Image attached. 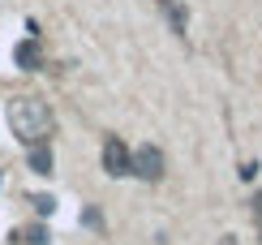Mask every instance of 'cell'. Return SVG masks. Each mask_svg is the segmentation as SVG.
I'll list each match as a JSON object with an SVG mask.
<instances>
[{"instance_id": "6da1fadb", "label": "cell", "mask_w": 262, "mask_h": 245, "mask_svg": "<svg viewBox=\"0 0 262 245\" xmlns=\"http://www.w3.org/2000/svg\"><path fill=\"white\" fill-rule=\"evenodd\" d=\"M5 116H9V129H13V138L21 142V147H43V142L52 138V129H56L52 108L43 104V99H35V95H17V99H9Z\"/></svg>"}, {"instance_id": "7a4b0ae2", "label": "cell", "mask_w": 262, "mask_h": 245, "mask_svg": "<svg viewBox=\"0 0 262 245\" xmlns=\"http://www.w3.org/2000/svg\"><path fill=\"white\" fill-rule=\"evenodd\" d=\"M163 151L159 147H138L134 159H129V176H142V181H163Z\"/></svg>"}, {"instance_id": "3957f363", "label": "cell", "mask_w": 262, "mask_h": 245, "mask_svg": "<svg viewBox=\"0 0 262 245\" xmlns=\"http://www.w3.org/2000/svg\"><path fill=\"white\" fill-rule=\"evenodd\" d=\"M129 159H134V151L125 147V138H107L103 142V172L107 176H129Z\"/></svg>"}, {"instance_id": "277c9868", "label": "cell", "mask_w": 262, "mask_h": 245, "mask_svg": "<svg viewBox=\"0 0 262 245\" xmlns=\"http://www.w3.org/2000/svg\"><path fill=\"white\" fill-rule=\"evenodd\" d=\"M13 60H17V69H39V65H43L39 39H26V43H17V48H13Z\"/></svg>"}, {"instance_id": "5b68a950", "label": "cell", "mask_w": 262, "mask_h": 245, "mask_svg": "<svg viewBox=\"0 0 262 245\" xmlns=\"http://www.w3.org/2000/svg\"><path fill=\"white\" fill-rule=\"evenodd\" d=\"M163 5V13H168V22H172V30H177V35L185 39V26H189V17H185V9L177 5V0H159Z\"/></svg>"}, {"instance_id": "8992f818", "label": "cell", "mask_w": 262, "mask_h": 245, "mask_svg": "<svg viewBox=\"0 0 262 245\" xmlns=\"http://www.w3.org/2000/svg\"><path fill=\"white\" fill-rule=\"evenodd\" d=\"M30 168H35L39 176L52 172V147H48V142H43V147H30Z\"/></svg>"}, {"instance_id": "52a82bcc", "label": "cell", "mask_w": 262, "mask_h": 245, "mask_svg": "<svg viewBox=\"0 0 262 245\" xmlns=\"http://www.w3.org/2000/svg\"><path fill=\"white\" fill-rule=\"evenodd\" d=\"M13 237H17L21 245H48V228H43V224H30V228L13 232Z\"/></svg>"}, {"instance_id": "ba28073f", "label": "cell", "mask_w": 262, "mask_h": 245, "mask_svg": "<svg viewBox=\"0 0 262 245\" xmlns=\"http://www.w3.org/2000/svg\"><path fill=\"white\" fill-rule=\"evenodd\" d=\"M82 224L91 228V232H103V211H99V207H86V211H82Z\"/></svg>"}, {"instance_id": "9c48e42d", "label": "cell", "mask_w": 262, "mask_h": 245, "mask_svg": "<svg viewBox=\"0 0 262 245\" xmlns=\"http://www.w3.org/2000/svg\"><path fill=\"white\" fill-rule=\"evenodd\" d=\"M30 207H35L39 215H52V207H56V202H52V198H39V194H35V198H30Z\"/></svg>"}, {"instance_id": "30bf717a", "label": "cell", "mask_w": 262, "mask_h": 245, "mask_svg": "<svg viewBox=\"0 0 262 245\" xmlns=\"http://www.w3.org/2000/svg\"><path fill=\"white\" fill-rule=\"evenodd\" d=\"M254 219H258V228H262V194H254Z\"/></svg>"}]
</instances>
